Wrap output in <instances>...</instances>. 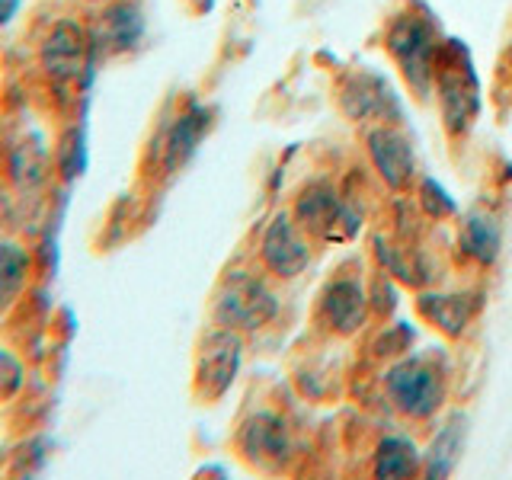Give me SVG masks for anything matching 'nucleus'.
<instances>
[{
  "label": "nucleus",
  "instance_id": "7",
  "mask_svg": "<svg viewBox=\"0 0 512 480\" xmlns=\"http://www.w3.org/2000/svg\"><path fill=\"white\" fill-rule=\"evenodd\" d=\"M240 452L256 468H279V464L292 452V429L279 413H253L250 420L240 426Z\"/></svg>",
  "mask_w": 512,
  "mask_h": 480
},
{
  "label": "nucleus",
  "instance_id": "9",
  "mask_svg": "<svg viewBox=\"0 0 512 480\" xmlns=\"http://www.w3.org/2000/svg\"><path fill=\"white\" fill-rule=\"evenodd\" d=\"M368 154H372L378 176L391 189H404L413 183V173H416L413 148L404 135L394 132V128H372V132H368Z\"/></svg>",
  "mask_w": 512,
  "mask_h": 480
},
{
  "label": "nucleus",
  "instance_id": "2",
  "mask_svg": "<svg viewBox=\"0 0 512 480\" xmlns=\"http://www.w3.org/2000/svg\"><path fill=\"white\" fill-rule=\"evenodd\" d=\"M276 311V295L269 292V285L260 276H250V272H234L215 301L218 324L231 330H256L269 324Z\"/></svg>",
  "mask_w": 512,
  "mask_h": 480
},
{
  "label": "nucleus",
  "instance_id": "4",
  "mask_svg": "<svg viewBox=\"0 0 512 480\" xmlns=\"http://www.w3.org/2000/svg\"><path fill=\"white\" fill-rule=\"evenodd\" d=\"M388 52L397 58L400 71L410 77V84L426 93L432 77V58H436V39L423 16L400 13L388 29Z\"/></svg>",
  "mask_w": 512,
  "mask_h": 480
},
{
  "label": "nucleus",
  "instance_id": "1",
  "mask_svg": "<svg viewBox=\"0 0 512 480\" xmlns=\"http://www.w3.org/2000/svg\"><path fill=\"white\" fill-rule=\"evenodd\" d=\"M384 388H388V400L394 410L404 413L407 420H429L445 400L442 375L423 359H407L394 365L388 378H384Z\"/></svg>",
  "mask_w": 512,
  "mask_h": 480
},
{
  "label": "nucleus",
  "instance_id": "5",
  "mask_svg": "<svg viewBox=\"0 0 512 480\" xmlns=\"http://www.w3.org/2000/svg\"><path fill=\"white\" fill-rule=\"evenodd\" d=\"M308 231L295 221V215H276V221H269V228L263 231L260 240V260L263 266L279 279H295L304 272V266L311 263V247H308Z\"/></svg>",
  "mask_w": 512,
  "mask_h": 480
},
{
  "label": "nucleus",
  "instance_id": "11",
  "mask_svg": "<svg viewBox=\"0 0 512 480\" xmlns=\"http://www.w3.org/2000/svg\"><path fill=\"white\" fill-rule=\"evenodd\" d=\"M420 314L445 336H461L474 317V295H423Z\"/></svg>",
  "mask_w": 512,
  "mask_h": 480
},
{
  "label": "nucleus",
  "instance_id": "13",
  "mask_svg": "<svg viewBox=\"0 0 512 480\" xmlns=\"http://www.w3.org/2000/svg\"><path fill=\"white\" fill-rule=\"evenodd\" d=\"M461 247L471 260L484 266L493 263L496 253H500V228H496V218L487 212H471L461 228Z\"/></svg>",
  "mask_w": 512,
  "mask_h": 480
},
{
  "label": "nucleus",
  "instance_id": "6",
  "mask_svg": "<svg viewBox=\"0 0 512 480\" xmlns=\"http://www.w3.org/2000/svg\"><path fill=\"white\" fill-rule=\"evenodd\" d=\"M240 356H244V343H240L237 330L221 327L205 336L199 349V365H196V384L205 397H221L231 388V381L240 368Z\"/></svg>",
  "mask_w": 512,
  "mask_h": 480
},
{
  "label": "nucleus",
  "instance_id": "16",
  "mask_svg": "<svg viewBox=\"0 0 512 480\" xmlns=\"http://www.w3.org/2000/svg\"><path fill=\"white\" fill-rule=\"evenodd\" d=\"M205 122H208V116H205L202 109H192V112H186L180 122H176L173 135H170V144H167V164L170 167L189 160V154L196 151V144H199V138L205 132Z\"/></svg>",
  "mask_w": 512,
  "mask_h": 480
},
{
  "label": "nucleus",
  "instance_id": "15",
  "mask_svg": "<svg viewBox=\"0 0 512 480\" xmlns=\"http://www.w3.org/2000/svg\"><path fill=\"white\" fill-rule=\"evenodd\" d=\"M359 100V106H352L349 109V116H356V119H372V116H378V112L388 106V90H384V84L378 77H356L352 84L346 87V93H343V103L349 106V103H356Z\"/></svg>",
  "mask_w": 512,
  "mask_h": 480
},
{
  "label": "nucleus",
  "instance_id": "12",
  "mask_svg": "<svg viewBox=\"0 0 512 480\" xmlns=\"http://www.w3.org/2000/svg\"><path fill=\"white\" fill-rule=\"evenodd\" d=\"M45 64L55 77H74L84 64V36L74 23H58L45 42Z\"/></svg>",
  "mask_w": 512,
  "mask_h": 480
},
{
  "label": "nucleus",
  "instance_id": "8",
  "mask_svg": "<svg viewBox=\"0 0 512 480\" xmlns=\"http://www.w3.org/2000/svg\"><path fill=\"white\" fill-rule=\"evenodd\" d=\"M368 317V295L356 276H336L320 295V320L333 333H356Z\"/></svg>",
  "mask_w": 512,
  "mask_h": 480
},
{
  "label": "nucleus",
  "instance_id": "17",
  "mask_svg": "<svg viewBox=\"0 0 512 480\" xmlns=\"http://www.w3.org/2000/svg\"><path fill=\"white\" fill-rule=\"evenodd\" d=\"M420 205L432 218H442V215H452V202H448L445 189H439L436 183H423V196H420Z\"/></svg>",
  "mask_w": 512,
  "mask_h": 480
},
{
  "label": "nucleus",
  "instance_id": "3",
  "mask_svg": "<svg viewBox=\"0 0 512 480\" xmlns=\"http://www.w3.org/2000/svg\"><path fill=\"white\" fill-rule=\"evenodd\" d=\"M295 221L320 240H349L359 231V215L330 183H314L295 202Z\"/></svg>",
  "mask_w": 512,
  "mask_h": 480
},
{
  "label": "nucleus",
  "instance_id": "10",
  "mask_svg": "<svg viewBox=\"0 0 512 480\" xmlns=\"http://www.w3.org/2000/svg\"><path fill=\"white\" fill-rule=\"evenodd\" d=\"M439 106L448 132H464L477 116V87L468 71H442L439 74Z\"/></svg>",
  "mask_w": 512,
  "mask_h": 480
},
{
  "label": "nucleus",
  "instance_id": "14",
  "mask_svg": "<svg viewBox=\"0 0 512 480\" xmlns=\"http://www.w3.org/2000/svg\"><path fill=\"white\" fill-rule=\"evenodd\" d=\"M420 471V455L407 439H384L375 455L378 477H410Z\"/></svg>",
  "mask_w": 512,
  "mask_h": 480
}]
</instances>
